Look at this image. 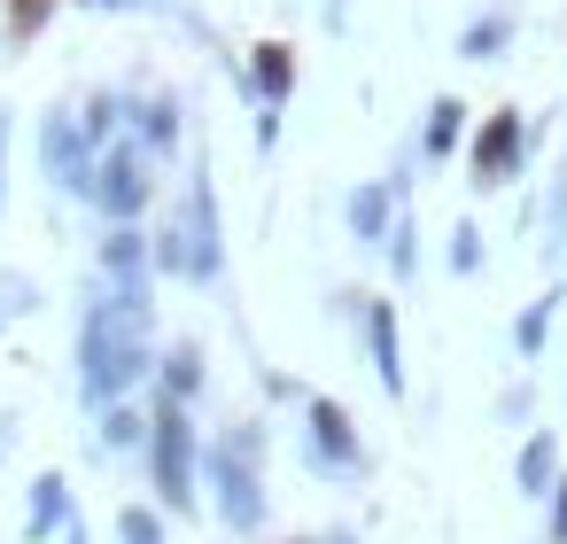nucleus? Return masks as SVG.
<instances>
[{"mask_svg": "<svg viewBox=\"0 0 567 544\" xmlns=\"http://www.w3.org/2000/svg\"><path fill=\"white\" fill-rule=\"evenodd\" d=\"M389 226H396V187L389 179H365L350 195V234L358 242H389Z\"/></svg>", "mask_w": 567, "mask_h": 544, "instance_id": "nucleus-12", "label": "nucleus"}, {"mask_svg": "<svg viewBox=\"0 0 567 544\" xmlns=\"http://www.w3.org/2000/svg\"><path fill=\"white\" fill-rule=\"evenodd\" d=\"M257 94H265V110L288 102V48H257Z\"/></svg>", "mask_w": 567, "mask_h": 544, "instance_id": "nucleus-18", "label": "nucleus"}, {"mask_svg": "<svg viewBox=\"0 0 567 544\" xmlns=\"http://www.w3.org/2000/svg\"><path fill=\"white\" fill-rule=\"evenodd\" d=\"M551 544H567V474L551 482Z\"/></svg>", "mask_w": 567, "mask_h": 544, "instance_id": "nucleus-24", "label": "nucleus"}, {"mask_svg": "<svg viewBox=\"0 0 567 544\" xmlns=\"http://www.w3.org/2000/svg\"><path fill=\"white\" fill-rule=\"evenodd\" d=\"M520 156H528V133H520L513 110H497V117L474 133V187H505V179L520 172Z\"/></svg>", "mask_w": 567, "mask_h": 544, "instance_id": "nucleus-8", "label": "nucleus"}, {"mask_svg": "<svg viewBox=\"0 0 567 544\" xmlns=\"http://www.w3.org/2000/svg\"><path fill=\"white\" fill-rule=\"evenodd\" d=\"M451 265H458V273H474V265H482V234H474V226H458V234H451Z\"/></svg>", "mask_w": 567, "mask_h": 544, "instance_id": "nucleus-23", "label": "nucleus"}, {"mask_svg": "<svg viewBox=\"0 0 567 544\" xmlns=\"http://www.w3.org/2000/svg\"><path fill=\"white\" fill-rule=\"evenodd\" d=\"M303 443H311V459H319V474H365V443H358V428H350V412L334 404V397H303Z\"/></svg>", "mask_w": 567, "mask_h": 544, "instance_id": "nucleus-6", "label": "nucleus"}, {"mask_svg": "<svg viewBox=\"0 0 567 544\" xmlns=\"http://www.w3.org/2000/svg\"><path fill=\"white\" fill-rule=\"evenodd\" d=\"M148 466H156V497L172 505V513H195V420H187V404L179 397H164L156 404V420H148Z\"/></svg>", "mask_w": 567, "mask_h": 544, "instance_id": "nucleus-2", "label": "nucleus"}, {"mask_svg": "<svg viewBox=\"0 0 567 544\" xmlns=\"http://www.w3.org/2000/svg\"><path fill=\"white\" fill-rule=\"evenodd\" d=\"M141 435H148V428H141L133 404H110V412H102V443H110V451H133Z\"/></svg>", "mask_w": 567, "mask_h": 544, "instance_id": "nucleus-19", "label": "nucleus"}, {"mask_svg": "<svg viewBox=\"0 0 567 544\" xmlns=\"http://www.w3.org/2000/svg\"><path fill=\"white\" fill-rule=\"evenodd\" d=\"M148 117V148H179V102H141Z\"/></svg>", "mask_w": 567, "mask_h": 544, "instance_id": "nucleus-20", "label": "nucleus"}, {"mask_svg": "<svg viewBox=\"0 0 567 544\" xmlns=\"http://www.w3.org/2000/svg\"><path fill=\"white\" fill-rule=\"evenodd\" d=\"M505 40H513V17H505V9H489L482 24H466V32H458V55H466V63H497V55H505Z\"/></svg>", "mask_w": 567, "mask_h": 544, "instance_id": "nucleus-14", "label": "nucleus"}, {"mask_svg": "<svg viewBox=\"0 0 567 544\" xmlns=\"http://www.w3.org/2000/svg\"><path fill=\"white\" fill-rule=\"evenodd\" d=\"M94 156H102L94 125H79L71 110H55V117H48V133H40V164H48L71 195H94Z\"/></svg>", "mask_w": 567, "mask_h": 544, "instance_id": "nucleus-5", "label": "nucleus"}, {"mask_svg": "<svg viewBox=\"0 0 567 544\" xmlns=\"http://www.w3.org/2000/svg\"><path fill=\"white\" fill-rule=\"evenodd\" d=\"M63 528H71V482H63V474H40V482H32V505H24V536L48 544V536H63Z\"/></svg>", "mask_w": 567, "mask_h": 544, "instance_id": "nucleus-11", "label": "nucleus"}, {"mask_svg": "<svg viewBox=\"0 0 567 544\" xmlns=\"http://www.w3.org/2000/svg\"><path fill=\"white\" fill-rule=\"evenodd\" d=\"M156 366H164V397H179V404H187V397L203 389V350H195V342H172Z\"/></svg>", "mask_w": 567, "mask_h": 544, "instance_id": "nucleus-15", "label": "nucleus"}, {"mask_svg": "<svg viewBox=\"0 0 567 544\" xmlns=\"http://www.w3.org/2000/svg\"><path fill=\"white\" fill-rule=\"evenodd\" d=\"M458 133H466V110L443 94V102L427 110V141H420V148H427V156H451V148H458Z\"/></svg>", "mask_w": 567, "mask_h": 544, "instance_id": "nucleus-16", "label": "nucleus"}, {"mask_svg": "<svg viewBox=\"0 0 567 544\" xmlns=\"http://www.w3.org/2000/svg\"><path fill=\"white\" fill-rule=\"evenodd\" d=\"M412 242H420V234H412V218H396V226H389V273H396V280H404V273H420V249H412Z\"/></svg>", "mask_w": 567, "mask_h": 544, "instance_id": "nucleus-21", "label": "nucleus"}, {"mask_svg": "<svg viewBox=\"0 0 567 544\" xmlns=\"http://www.w3.org/2000/svg\"><path fill=\"white\" fill-rule=\"evenodd\" d=\"M117 536H125V544H164V521H156L148 505H125V513H117Z\"/></svg>", "mask_w": 567, "mask_h": 544, "instance_id": "nucleus-22", "label": "nucleus"}, {"mask_svg": "<svg viewBox=\"0 0 567 544\" xmlns=\"http://www.w3.org/2000/svg\"><path fill=\"white\" fill-rule=\"evenodd\" d=\"M148 195H156V179H148V148L141 141H102V156H94V203L125 226V218H141L148 211Z\"/></svg>", "mask_w": 567, "mask_h": 544, "instance_id": "nucleus-4", "label": "nucleus"}, {"mask_svg": "<svg viewBox=\"0 0 567 544\" xmlns=\"http://www.w3.org/2000/svg\"><path fill=\"white\" fill-rule=\"evenodd\" d=\"M358 327H365L373 381H381L389 397H404V342H396V304H389V296H358Z\"/></svg>", "mask_w": 567, "mask_h": 544, "instance_id": "nucleus-7", "label": "nucleus"}, {"mask_svg": "<svg viewBox=\"0 0 567 544\" xmlns=\"http://www.w3.org/2000/svg\"><path fill=\"white\" fill-rule=\"evenodd\" d=\"M327 544H358V536H327Z\"/></svg>", "mask_w": 567, "mask_h": 544, "instance_id": "nucleus-25", "label": "nucleus"}, {"mask_svg": "<svg viewBox=\"0 0 567 544\" xmlns=\"http://www.w3.org/2000/svg\"><path fill=\"white\" fill-rule=\"evenodd\" d=\"M187 249H195L187 280H218V195H210V179L187 187Z\"/></svg>", "mask_w": 567, "mask_h": 544, "instance_id": "nucleus-9", "label": "nucleus"}, {"mask_svg": "<svg viewBox=\"0 0 567 544\" xmlns=\"http://www.w3.org/2000/svg\"><path fill=\"white\" fill-rule=\"evenodd\" d=\"M148 366H156V350H148V296L141 288H110L86 311V327H79V389H86V404L94 412L125 404Z\"/></svg>", "mask_w": 567, "mask_h": 544, "instance_id": "nucleus-1", "label": "nucleus"}, {"mask_svg": "<svg viewBox=\"0 0 567 544\" xmlns=\"http://www.w3.org/2000/svg\"><path fill=\"white\" fill-rule=\"evenodd\" d=\"M102 273H110V288H148V273H156V242L148 234H133V218L102 242Z\"/></svg>", "mask_w": 567, "mask_h": 544, "instance_id": "nucleus-10", "label": "nucleus"}, {"mask_svg": "<svg viewBox=\"0 0 567 544\" xmlns=\"http://www.w3.org/2000/svg\"><path fill=\"white\" fill-rule=\"evenodd\" d=\"M513 482H520V497H551V482H559V443H551V435H528L520 459H513Z\"/></svg>", "mask_w": 567, "mask_h": 544, "instance_id": "nucleus-13", "label": "nucleus"}, {"mask_svg": "<svg viewBox=\"0 0 567 544\" xmlns=\"http://www.w3.org/2000/svg\"><path fill=\"white\" fill-rule=\"evenodd\" d=\"M210 490H218V521H226L234 536H257V528H265V474H257V435H241V443H226V451L210 459Z\"/></svg>", "mask_w": 567, "mask_h": 544, "instance_id": "nucleus-3", "label": "nucleus"}, {"mask_svg": "<svg viewBox=\"0 0 567 544\" xmlns=\"http://www.w3.org/2000/svg\"><path fill=\"white\" fill-rule=\"evenodd\" d=\"M551 311H559V296H536V304L520 311V327H513V350H520V358H536V350H544V335H551Z\"/></svg>", "mask_w": 567, "mask_h": 544, "instance_id": "nucleus-17", "label": "nucleus"}]
</instances>
